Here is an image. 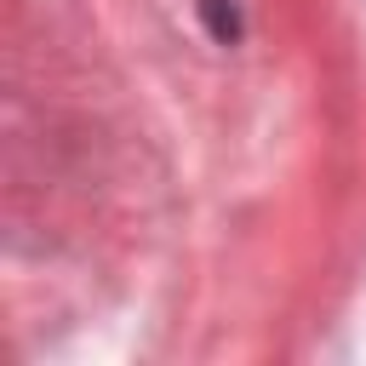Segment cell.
<instances>
[{"label": "cell", "instance_id": "cell-1", "mask_svg": "<svg viewBox=\"0 0 366 366\" xmlns=\"http://www.w3.org/2000/svg\"><path fill=\"white\" fill-rule=\"evenodd\" d=\"M200 6H206V17H212V34H217V40H234V34H240L234 6H223V0H200Z\"/></svg>", "mask_w": 366, "mask_h": 366}]
</instances>
